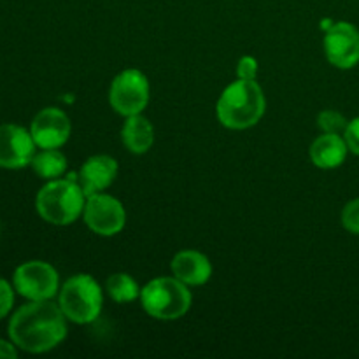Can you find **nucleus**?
Returning <instances> with one entry per match:
<instances>
[{
	"instance_id": "obj_6",
	"label": "nucleus",
	"mask_w": 359,
	"mask_h": 359,
	"mask_svg": "<svg viewBox=\"0 0 359 359\" xmlns=\"http://www.w3.org/2000/svg\"><path fill=\"white\" fill-rule=\"evenodd\" d=\"M109 102L118 114L126 118L140 114L149 102V81L137 69L123 70L112 81Z\"/></svg>"
},
{
	"instance_id": "obj_8",
	"label": "nucleus",
	"mask_w": 359,
	"mask_h": 359,
	"mask_svg": "<svg viewBox=\"0 0 359 359\" xmlns=\"http://www.w3.org/2000/svg\"><path fill=\"white\" fill-rule=\"evenodd\" d=\"M83 216L88 228L102 237H112L119 233L126 223V212L121 202L104 193L88 196Z\"/></svg>"
},
{
	"instance_id": "obj_10",
	"label": "nucleus",
	"mask_w": 359,
	"mask_h": 359,
	"mask_svg": "<svg viewBox=\"0 0 359 359\" xmlns=\"http://www.w3.org/2000/svg\"><path fill=\"white\" fill-rule=\"evenodd\" d=\"M35 147L30 130L13 123L0 125V168L16 170L30 165Z\"/></svg>"
},
{
	"instance_id": "obj_23",
	"label": "nucleus",
	"mask_w": 359,
	"mask_h": 359,
	"mask_svg": "<svg viewBox=\"0 0 359 359\" xmlns=\"http://www.w3.org/2000/svg\"><path fill=\"white\" fill-rule=\"evenodd\" d=\"M0 358H4V359L18 358L16 346H14L13 342H7V340L0 339Z\"/></svg>"
},
{
	"instance_id": "obj_16",
	"label": "nucleus",
	"mask_w": 359,
	"mask_h": 359,
	"mask_svg": "<svg viewBox=\"0 0 359 359\" xmlns=\"http://www.w3.org/2000/svg\"><path fill=\"white\" fill-rule=\"evenodd\" d=\"M30 165L39 177L53 181V179H58L65 174L67 158L58 149H42L34 154Z\"/></svg>"
},
{
	"instance_id": "obj_18",
	"label": "nucleus",
	"mask_w": 359,
	"mask_h": 359,
	"mask_svg": "<svg viewBox=\"0 0 359 359\" xmlns=\"http://www.w3.org/2000/svg\"><path fill=\"white\" fill-rule=\"evenodd\" d=\"M319 126L325 130V133H340L346 130L347 121L340 112L325 111L319 114Z\"/></svg>"
},
{
	"instance_id": "obj_9",
	"label": "nucleus",
	"mask_w": 359,
	"mask_h": 359,
	"mask_svg": "<svg viewBox=\"0 0 359 359\" xmlns=\"http://www.w3.org/2000/svg\"><path fill=\"white\" fill-rule=\"evenodd\" d=\"M325 53L332 65L353 69L359 63V30L347 21L330 25L325 35Z\"/></svg>"
},
{
	"instance_id": "obj_11",
	"label": "nucleus",
	"mask_w": 359,
	"mask_h": 359,
	"mask_svg": "<svg viewBox=\"0 0 359 359\" xmlns=\"http://www.w3.org/2000/svg\"><path fill=\"white\" fill-rule=\"evenodd\" d=\"M70 119L56 107H46L34 118L30 133L41 149H58L70 137Z\"/></svg>"
},
{
	"instance_id": "obj_2",
	"label": "nucleus",
	"mask_w": 359,
	"mask_h": 359,
	"mask_svg": "<svg viewBox=\"0 0 359 359\" xmlns=\"http://www.w3.org/2000/svg\"><path fill=\"white\" fill-rule=\"evenodd\" d=\"M266 98L256 81L238 79L221 93L217 100V119L230 130H245L263 118Z\"/></svg>"
},
{
	"instance_id": "obj_7",
	"label": "nucleus",
	"mask_w": 359,
	"mask_h": 359,
	"mask_svg": "<svg viewBox=\"0 0 359 359\" xmlns=\"http://www.w3.org/2000/svg\"><path fill=\"white\" fill-rule=\"evenodd\" d=\"M13 286L30 302L51 300L60 290V277L55 266L46 262H27L14 270Z\"/></svg>"
},
{
	"instance_id": "obj_19",
	"label": "nucleus",
	"mask_w": 359,
	"mask_h": 359,
	"mask_svg": "<svg viewBox=\"0 0 359 359\" xmlns=\"http://www.w3.org/2000/svg\"><path fill=\"white\" fill-rule=\"evenodd\" d=\"M342 224L349 233L359 235V198L351 200L342 210Z\"/></svg>"
},
{
	"instance_id": "obj_5",
	"label": "nucleus",
	"mask_w": 359,
	"mask_h": 359,
	"mask_svg": "<svg viewBox=\"0 0 359 359\" xmlns=\"http://www.w3.org/2000/svg\"><path fill=\"white\" fill-rule=\"evenodd\" d=\"M104 294L97 280L88 273L70 277L60 290L58 305L65 318L76 325H88L100 316Z\"/></svg>"
},
{
	"instance_id": "obj_20",
	"label": "nucleus",
	"mask_w": 359,
	"mask_h": 359,
	"mask_svg": "<svg viewBox=\"0 0 359 359\" xmlns=\"http://www.w3.org/2000/svg\"><path fill=\"white\" fill-rule=\"evenodd\" d=\"M14 304V290L6 279L0 277V319L6 318Z\"/></svg>"
},
{
	"instance_id": "obj_12",
	"label": "nucleus",
	"mask_w": 359,
	"mask_h": 359,
	"mask_svg": "<svg viewBox=\"0 0 359 359\" xmlns=\"http://www.w3.org/2000/svg\"><path fill=\"white\" fill-rule=\"evenodd\" d=\"M118 175V161L107 154H97L88 158L86 163L81 167L77 182L83 188L84 195L91 196L107 189Z\"/></svg>"
},
{
	"instance_id": "obj_21",
	"label": "nucleus",
	"mask_w": 359,
	"mask_h": 359,
	"mask_svg": "<svg viewBox=\"0 0 359 359\" xmlns=\"http://www.w3.org/2000/svg\"><path fill=\"white\" fill-rule=\"evenodd\" d=\"M237 76L238 79L256 81V76H258V62H256V58H252V56L241 58V62L237 63Z\"/></svg>"
},
{
	"instance_id": "obj_17",
	"label": "nucleus",
	"mask_w": 359,
	"mask_h": 359,
	"mask_svg": "<svg viewBox=\"0 0 359 359\" xmlns=\"http://www.w3.org/2000/svg\"><path fill=\"white\" fill-rule=\"evenodd\" d=\"M107 294L116 304H128L140 298V287L137 280L128 273H112L105 284Z\"/></svg>"
},
{
	"instance_id": "obj_14",
	"label": "nucleus",
	"mask_w": 359,
	"mask_h": 359,
	"mask_svg": "<svg viewBox=\"0 0 359 359\" xmlns=\"http://www.w3.org/2000/svg\"><path fill=\"white\" fill-rule=\"evenodd\" d=\"M349 147L340 133H325L311 146V160L319 168H337L346 161Z\"/></svg>"
},
{
	"instance_id": "obj_22",
	"label": "nucleus",
	"mask_w": 359,
	"mask_h": 359,
	"mask_svg": "<svg viewBox=\"0 0 359 359\" xmlns=\"http://www.w3.org/2000/svg\"><path fill=\"white\" fill-rule=\"evenodd\" d=\"M344 139H346L351 153L359 156V118H354L353 121L347 123L346 130H344Z\"/></svg>"
},
{
	"instance_id": "obj_15",
	"label": "nucleus",
	"mask_w": 359,
	"mask_h": 359,
	"mask_svg": "<svg viewBox=\"0 0 359 359\" xmlns=\"http://www.w3.org/2000/svg\"><path fill=\"white\" fill-rule=\"evenodd\" d=\"M121 137L130 153L144 154L153 147L154 128L149 119L144 118L142 112H140V114H133L126 118L121 130Z\"/></svg>"
},
{
	"instance_id": "obj_3",
	"label": "nucleus",
	"mask_w": 359,
	"mask_h": 359,
	"mask_svg": "<svg viewBox=\"0 0 359 359\" xmlns=\"http://www.w3.org/2000/svg\"><path fill=\"white\" fill-rule=\"evenodd\" d=\"M86 198L76 179H53L39 189L35 209L46 223L67 226L79 219Z\"/></svg>"
},
{
	"instance_id": "obj_13",
	"label": "nucleus",
	"mask_w": 359,
	"mask_h": 359,
	"mask_svg": "<svg viewBox=\"0 0 359 359\" xmlns=\"http://www.w3.org/2000/svg\"><path fill=\"white\" fill-rule=\"evenodd\" d=\"M172 273L186 286H202L212 276V265L205 255L188 249L174 256Z\"/></svg>"
},
{
	"instance_id": "obj_1",
	"label": "nucleus",
	"mask_w": 359,
	"mask_h": 359,
	"mask_svg": "<svg viewBox=\"0 0 359 359\" xmlns=\"http://www.w3.org/2000/svg\"><path fill=\"white\" fill-rule=\"evenodd\" d=\"M67 337V318L58 304L37 300L18 309L9 321V339L25 353L41 354L55 349Z\"/></svg>"
},
{
	"instance_id": "obj_4",
	"label": "nucleus",
	"mask_w": 359,
	"mask_h": 359,
	"mask_svg": "<svg viewBox=\"0 0 359 359\" xmlns=\"http://www.w3.org/2000/svg\"><path fill=\"white\" fill-rule=\"evenodd\" d=\"M140 302L151 318L175 321L191 307V293L188 286L175 277H158L142 287Z\"/></svg>"
}]
</instances>
